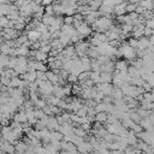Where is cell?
<instances>
[{
	"label": "cell",
	"mask_w": 154,
	"mask_h": 154,
	"mask_svg": "<svg viewBox=\"0 0 154 154\" xmlns=\"http://www.w3.org/2000/svg\"><path fill=\"white\" fill-rule=\"evenodd\" d=\"M77 150L82 154H88V153H91L94 152V148L91 146V143H89L88 141H84L83 143H81L79 146H77Z\"/></svg>",
	"instance_id": "cell-5"
},
{
	"label": "cell",
	"mask_w": 154,
	"mask_h": 154,
	"mask_svg": "<svg viewBox=\"0 0 154 154\" xmlns=\"http://www.w3.org/2000/svg\"><path fill=\"white\" fill-rule=\"evenodd\" d=\"M113 25V20L112 18L108 17H100L96 19V22L91 25L93 30H96V32H106L107 30H109V28Z\"/></svg>",
	"instance_id": "cell-1"
},
{
	"label": "cell",
	"mask_w": 154,
	"mask_h": 154,
	"mask_svg": "<svg viewBox=\"0 0 154 154\" xmlns=\"http://www.w3.org/2000/svg\"><path fill=\"white\" fill-rule=\"evenodd\" d=\"M144 11H146V8H144V7H142V6H140V5H138V6H137V8H136V13H137V14H143V13H144Z\"/></svg>",
	"instance_id": "cell-53"
},
{
	"label": "cell",
	"mask_w": 154,
	"mask_h": 154,
	"mask_svg": "<svg viewBox=\"0 0 154 154\" xmlns=\"http://www.w3.org/2000/svg\"><path fill=\"white\" fill-rule=\"evenodd\" d=\"M26 35H28L29 41H31V42H36V41H40V40H41V35H42V34L38 32L37 30L32 29V30L26 31Z\"/></svg>",
	"instance_id": "cell-10"
},
{
	"label": "cell",
	"mask_w": 154,
	"mask_h": 154,
	"mask_svg": "<svg viewBox=\"0 0 154 154\" xmlns=\"http://www.w3.org/2000/svg\"><path fill=\"white\" fill-rule=\"evenodd\" d=\"M152 35H153V29L146 26V29H144V36H146V37H150Z\"/></svg>",
	"instance_id": "cell-51"
},
{
	"label": "cell",
	"mask_w": 154,
	"mask_h": 154,
	"mask_svg": "<svg viewBox=\"0 0 154 154\" xmlns=\"http://www.w3.org/2000/svg\"><path fill=\"white\" fill-rule=\"evenodd\" d=\"M52 49H53V48H52V46H51V45H47V46H42V47L40 48V51H42L43 53H47V54H49Z\"/></svg>",
	"instance_id": "cell-48"
},
{
	"label": "cell",
	"mask_w": 154,
	"mask_h": 154,
	"mask_svg": "<svg viewBox=\"0 0 154 154\" xmlns=\"http://www.w3.org/2000/svg\"><path fill=\"white\" fill-rule=\"evenodd\" d=\"M77 154H82V153H79V152H78V153H77Z\"/></svg>",
	"instance_id": "cell-60"
},
{
	"label": "cell",
	"mask_w": 154,
	"mask_h": 154,
	"mask_svg": "<svg viewBox=\"0 0 154 154\" xmlns=\"http://www.w3.org/2000/svg\"><path fill=\"white\" fill-rule=\"evenodd\" d=\"M149 84H150V87L154 89V73H152L150 76H149V78H148V81H147Z\"/></svg>",
	"instance_id": "cell-52"
},
{
	"label": "cell",
	"mask_w": 154,
	"mask_h": 154,
	"mask_svg": "<svg viewBox=\"0 0 154 154\" xmlns=\"http://www.w3.org/2000/svg\"><path fill=\"white\" fill-rule=\"evenodd\" d=\"M111 96L113 97V100H120V99H124V93L120 88H114Z\"/></svg>",
	"instance_id": "cell-19"
},
{
	"label": "cell",
	"mask_w": 154,
	"mask_h": 154,
	"mask_svg": "<svg viewBox=\"0 0 154 154\" xmlns=\"http://www.w3.org/2000/svg\"><path fill=\"white\" fill-rule=\"evenodd\" d=\"M49 58V54H47V53H43L42 51H36V54H35V60H37V61H43V63H46L47 64V59Z\"/></svg>",
	"instance_id": "cell-15"
},
{
	"label": "cell",
	"mask_w": 154,
	"mask_h": 154,
	"mask_svg": "<svg viewBox=\"0 0 154 154\" xmlns=\"http://www.w3.org/2000/svg\"><path fill=\"white\" fill-rule=\"evenodd\" d=\"M45 14L55 16V14H54V7H53V5H49V6H46V7H45Z\"/></svg>",
	"instance_id": "cell-41"
},
{
	"label": "cell",
	"mask_w": 154,
	"mask_h": 154,
	"mask_svg": "<svg viewBox=\"0 0 154 154\" xmlns=\"http://www.w3.org/2000/svg\"><path fill=\"white\" fill-rule=\"evenodd\" d=\"M59 78H60V76H59L58 73H55L54 71H52V70L47 71V79H48L49 82H52L53 84H58Z\"/></svg>",
	"instance_id": "cell-13"
},
{
	"label": "cell",
	"mask_w": 154,
	"mask_h": 154,
	"mask_svg": "<svg viewBox=\"0 0 154 154\" xmlns=\"http://www.w3.org/2000/svg\"><path fill=\"white\" fill-rule=\"evenodd\" d=\"M100 73L101 72H90V79L95 83V85L96 84H99V83H101V77H100Z\"/></svg>",
	"instance_id": "cell-27"
},
{
	"label": "cell",
	"mask_w": 154,
	"mask_h": 154,
	"mask_svg": "<svg viewBox=\"0 0 154 154\" xmlns=\"http://www.w3.org/2000/svg\"><path fill=\"white\" fill-rule=\"evenodd\" d=\"M35 30H37L38 32H41V34H43V32H46V31H48V26L46 25V24H43L42 22H40L37 25H36V28H35Z\"/></svg>",
	"instance_id": "cell-33"
},
{
	"label": "cell",
	"mask_w": 154,
	"mask_h": 154,
	"mask_svg": "<svg viewBox=\"0 0 154 154\" xmlns=\"http://www.w3.org/2000/svg\"><path fill=\"white\" fill-rule=\"evenodd\" d=\"M144 83H146V81H144L142 77L132 78V81H131V84H132V85H136V87H143Z\"/></svg>",
	"instance_id": "cell-32"
},
{
	"label": "cell",
	"mask_w": 154,
	"mask_h": 154,
	"mask_svg": "<svg viewBox=\"0 0 154 154\" xmlns=\"http://www.w3.org/2000/svg\"><path fill=\"white\" fill-rule=\"evenodd\" d=\"M67 83H70V84H76V83H78V77H77L76 75L70 73L69 77H67Z\"/></svg>",
	"instance_id": "cell-39"
},
{
	"label": "cell",
	"mask_w": 154,
	"mask_h": 154,
	"mask_svg": "<svg viewBox=\"0 0 154 154\" xmlns=\"http://www.w3.org/2000/svg\"><path fill=\"white\" fill-rule=\"evenodd\" d=\"M25 26H26L25 23H19V22H17L13 29H16V30H18V31H23V29H24Z\"/></svg>",
	"instance_id": "cell-47"
},
{
	"label": "cell",
	"mask_w": 154,
	"mask_h": 154,
	"mask_svg": "<svg viewBox=\"0 0 154 154\" xmlns=\"http://www.w3.org/2000/svg\"><path fill=\"white\" fill-rule=\"evenodd\" d=\"M141 1H142V0H130V2H131V4H136V5H138Z\"/></svg>",
	"instance_id": "cell-56"
},
{
	"label": "cell",
	"mask_w": 154,
	"mask_h": 154,
	"mask_svg": "<svg viewBox=\"0 0 154 154\" xmlns=\"http://www.w3.org/2000/svg\"><path fill=\"white\" fill-rule=\"evenodd\" d=\"M128 43H129V46L130 47H132V48H137V45H138V38H135V37H129L128 38Z\"/></svg>",
	"instance_id": "cell-37"
},
{
	"label": "cell",
	"mask_w": 154,
	"mask_h": 154,
	"mask_svg": "<svg viewBox=\"0 0 154 154\" xmlns=\"http://www.w3.org/2000/svg\"><path fill=\"white\" fill-rule=\"evenodd\" d=\"M100 77H101V83H112V81H113V73L101 72Z\"/></svg>",
	"instance_id": "cell-16"
},
{
	"label": "cell",
	"mask_w": 154,
	"mask_h": 154,
	"mask_svg": "<svg viewBox=\"0 0 154 154\" xmlns=\"http://www.w3.org/2000/svg\"><path fill=\"white\" fill-rule=\"evenodd\" d=\"M16 146V150H17V154H24L28 149H29V146L23 141V140H19L14 143Z\"/></svg>",
	"instance_id": "cell-9"
},
{
	"label": "cell",
	"mask_w": 154,
	"mask_h": 154,
	"mask_svg": "<svg viewBox=\"0 0 154 154\" xmlns=\"http://www.w3.org/2000/svg\"><path fill=\"white\" fill-rule=\"evenodd\" d=\"M96 113H97V112H96L95 107H88V116H89V117H93V118H94V117L96 116Z\"/></svg>",
	"instance_id": "cell-49"
},
{
	"label": "cell",
	"mask_w": 154,
	"mask_h": 154,
	"mask_svg": "<svg viewBox=\"0 0 154 154\" xmlns=\"http://www.w3.org/2000/svg\"><path fill=\"white\" fill-rule=\"evenodd\" d=\"M10 59H11L10 55L1 54V58H0V60H1V69H7L8 63H10Z\"/></svg>",
	"instance_id": "cell-25"
},
{
	"label": "cell",
	"mask_w": 154,
	"mask_h": 154,
	"mask_svg": "<svg viewBox=\"0 0 154 154\" xmlns=\"http://www.w3.org/2000/svg\"><path fill=\"white\" fill-rule=\"evenodd\" d=\"M47 105H48L47 101H46L45 99H42V97H40L38 100L35 101V108H40V109H42V108L46 107Z\"/></svg>",
	"instance_id": "cell-29"
},
{
	"label": "cell",
	"mask_w": 154,
	"mask_h": 154,
	"mask_svg": "<svg viewBox=\"0 0 154 154\" xmlns=\"http://www.w3.org/2000/svg\"><path fill=\"white\" fill-rule=\"evenodd\" d=\"M58 107L61 109V111H67V107H69V103L64 100V99H61V101L59 102V105H58Z\"/></svg>",
	"instance_id": "cell-44"
},
{
	"label": "cell",
	"mask_w": 154,
	"mask_h": 154,
	"mask_svg": "<svg viewBox=\"0 0 154 154\" xmlns=\"http://www.w3.org/2000/svg\"><path fill=\"white\" fill-rule=\"evenodd\" d=\"M143 89H144V91H147V93H152V91H153V88L150 87V84H149L148 82H146V83L143 84Z\"/></svg>",
	"instance_id": "cell-50"
},
{
	"label": "cell",
	"mask_w": 154,
	"mask_h": 154,
	"mask_svg": "<svg viewBox=\"0 0 154 154\" xmlns=\"http://www.w3.org/2000/svg\"><path fill=\"white\" fill-rule=\"evenodd\" d=\"M59 154H70V153H69V152H65V150H60Z\"/></svg>",
	"instance_id": "cell-58"
},
{
	"label": "cell",
	"mask_w": 154,
	"mask_h": 154,
	"mask_svg": "<svg viewBox=\"0 0 154 154\" xmlns=\"http://www.w3.org/2000/svg\"><path fill=\"white\" fill-rule=\"evenodd\" d=\"M10 5L11 4H1L0 5V14H1V17L8 16V13H10Z\"/></svg>",
	"instance_id": "cell-23"
},
{
	"label": "cell",
	"mask_w": 154,
	"mask_h": 154,
	"mask_svg": "<svg viewBox=\"0 0 154 154\" xmlns=\"http://www.w3.org/2000/svg\"><path fill=\"white\" fill-rule=\"evenodd\" d=\"M107 118H108V113L107 112H97L96 116H95V122L107 123Z\"/></svg>",
	"instance_id": "cell-18"
},
{
	"label": "cell",
	"mask_w": 154,
	"mask_h": 154,
	"mask_svg": "<svg viewBox=\"0 0 154 154\" xmlns=\"http://www.w3.org/2000/svg\"><path fill=\"white\" fill-rule=\"evenodd\" d=\"M150 46H152V45H150V42H149V38L146 37V36H143V37L138 38V45H137V48H136V49L146 51V49H148Z\"/></svg>",
	"instance_id": "cell-8"
},
{
	"label": "cell",
	"mask_w": 154,
	"mask_h": 154,
	"mask_svg": "<svg viewBox=\"0 0 154 154\" xmlns=\"http://www.w3.org/2000/svg\"><path fill=\"white\" fill-rule=\"evenodd\" d=\"M0 49H1V54H6V55H10V57H11V54H12V52H13L14 48L10 47V46L6 45V43H1Z\"/></svg>",
	"instance_id": "cell-22"
},
{
	"label": "cell",
	"mask_w": 154,
	"mask_h": 154,
	"mask_svg": "<svg viewBox=\"0 0 154 154\" xmlns=\"http://www.w3.org/2000/svg\"><path fill=\"white\" fill-rule=\"evenodd\" d=\"M1 84L6 85L8 88H12L11 87V78H7V77H4V76H1Z\"/></svg>",
	"instance_id": "cell-43"
},
{
	"label": "cell",
	"mask_w": 154,
	"mask_h": 154,
	"mask_svg": "<svg viewBox=\"0 0 154 154\" xmlns=\"http://www.w3.org/2000/svg\"><path fill=\"white\" fill-rule=\"evenodd\" d=\"M101 72H108V73H114L116 72V61L109 60L106 64L101 65Z\"/></svg>",
	"instance_id": "cell-6"
},
{
	"label": "cell",
	"mask_w": 154,
	"mask_h": 154,
	"mask_svg": "<svg viewBox=\"0 0 154 154\" xmlns=\"http://www.w3.org/2000/svg\"><path fill=\"white\" fill-rule=\"evenodd\" d=\"M152 99H153V102H154V91H152Z\"/></svg>",
	"instance_id": "cell-59"
},
{
	"label": "cell",
	"mask_w": 154,
	"mask_h": 154,
	"mask_svg": "<svg viewBox=\"0 0 154 154\" xmlns=\"http://www.w3.org/2000/svg\"><path fill=\"white\" fill-rule=\"evenodd\" d=\"M22 84V78L20 77H13L11 78V87L12 88H19Z\"/></svg>",
	"instance_id": "cell-31"
},
{
	"label": "cell",
	"mask_w": 154,
	"mask_h": 154,
	"mask_svg": "<svg viewBox=\"0 0 154 154\" xmlns=\"http://www.w3.org/2000/svg\"><path fill=\"white\" fill-rule=\"evenodd\" d=\"M77 116H79V117H87L88 116V106H85V105H83V107L82 108H79L78 111H77V113H76Z\"/></svg>",
	"instance_id": "cell-36"
},
{
	"label": "cell",
	"mask_w": 154,
	"mask_h": 154,
	"mask_svg": "<svg viewBox=\"0 0 154 154\" xmlns=\"http://www.w3.org/2000/svg\"><path fill=\"white\" fill-rule=\"evenodd\" d=\"M40 41H47V42H51L52 41V34L49 31H46L41 35V40Z\"/></svg>",
	"instance_id": "cell-38"
},
{
	"label": "cell",
	"mask_w": 154,
	"mask_h": 154,
	"mask_svg": "<svg viewBox=\"0 0 154 154\" xmlns=\"http://www.w3.org/2000/svg\"><path fill=\"white\" fill-rule=\"evenodd\" d=\"M140 124H141V126L143 128V130H146V131H152V130H154V124L150 122L149 118L142 119Z\"/></svg>",
	"instance_id": "cell-12"
},
{
	"label": "cell",
	"mask_w": 154,
	"mask_h": 154,
	"mask_svg": "<svg viewBox=\"0 0 154 154\" xmlns=\"http://www.w3.org/2000/svg\"><path fill=\"white\" fill-rule=\"evenodd\" d=\"M149 38V42H150V45L152 46H154V35H152L150 37H148Z\"/></svg>",
	"instance_id": "cell-55"
},
{
	"label": "cell",
	"mask_w": 154,
	"mask_h": 154,
	"mask_svg": "<svg viewBox=\"0 0 154 154\" xmlns=\"http://www.w3.org/2000/svg\"><path fill=\"white\" fill-rule=\"evenodd\" d=\"M12 120L17 122V123H20V124H24V123H28V116H26V112L25 111H18L13 114L12 117Z\"/></svg>",
	"instance_id": "cell-4"
},
{
	"label": "cell",
	"mask_w": 154,
	"mask_h": 154,
	"mask_svg": "<svg viewBox=\"0 0 154 154\" xmlns=\"http://www.w3.org/2000/svg\"><path fill=\"white\" fill-rule=\"evenodd\" d=\"M108 108H109V103H106V102H99L95 107L96 112H107L108 113Z\"/></svg>",
	"instance_id": "cell-20"
},
{
	"label": "cell",
	"mask_w": 154,
	"mask_h": 154,
	"mask_svg": "<svg viewBox=\"0 0 154 154\" xmlns=\"http://www.w3.org/2000/svg\"><path fill=\"white\" fill-rule=\"evenodd\" d=\"M46 116V113L43 112V109H40V108H35V117L40 120V119H42L43 117Z\"/></svg>",
	"instance_id": "cell-42"
},
{
	"label": "cell",
	"mask_w": 154,
	"mask_h": 154,
	"mask_svg": "<svg viewBox=\"0 0 154 154\" xmlns=\"http://www.w3.org/2000/svg\"><path fill=\"white\" fill-rule=\"evenodd\" d=\"M16 41H17V43H18L19 46H23L26 41H29V38H28V35H26V34H24V31H23V34H22V35H19V36L16 38Z\"/></svg>",
	"instance_id": "cell-28"
},
{
	"label": "cell",
	"mask_w": 154,
	"mask_h": 154,
	"mask_svg": "<svg viewBox=\"0 0 154 154\" xmlns=\"http://www.w3.org/2000/svg\"><path fill=\"white\" fill-rule=\"evenodd\" d=\"M77 32H78V35H79L81 41H83L84 37H88V36H91V35H93V28H91L89 24H87L85 22H83V23L77 28Z\"/></svg>",
	"instance_id": "cell-3"
},
{
	"label": "cell",
	"mask_w": 154,
	"mask_h": 154,
	"mask_svg": "<svg viewBox=\"0 0 154 154\" xmlns=\"http://www.w3.org/2000/svg\"><path fill=\"white\" fill-rule=\"evenodd\" d=\"M101 6H102V0H91L89 2V7L91 11H99Z\"/></svg>",
	"instance_id": "cell-21"
},
{
	"label": "cell",
	"mask_w": 154,
	"mask_h": 154,
	"mask_svg": "<svg viewBox=\"0 0 154 154\" xmlns=\"http://www.w3.org/2000/svg\"><path fill=\"white\" fill-rule=\"evenodd\" d=\"M52 140L63 141L64 140V134H61L60 131H51V141Z\"/></svg>",
	"instance_id": "cell-24"
},
{
	"label": "cell",
	"mask_w": 154,
	"mask_h": 154,
	"mask_svg": "<svg viewBox=\"0 0 154 154\" xmlns=\"http://www.w3.org/2000/svg\"><path fill=\"white\" fill-rule=\"evenodd\" d=\"M55 18H57V16H48V14H45L41 22H42L43 24H46L47 26H51V25H53V23L55 22Z\"/></svg>",
	"instance_id": "cell-17"
},
{
	"label": "cell",
	"mask_w": 154,
	"mask_h": 154,
	"mask_svg": "<svg viewBox=\"0 0 154 154\" xmlns=\"http://www.w3.org/2000/svg\"><path fill=\"white\" fill-rule=\"evenodd\" d=\"M37 79H40V81H48L47 79V72L37 71Z\"/></svg>",
	"instance_id": "cell-45"
},
{
	"label": "cell",
	"mask_w": 154,
	"mask_h": 154,
	"mask_svg": "<svg viewBox=\"0 0 154 154\" xmlns=\"http://www.w3.org/2000/svg\"><path fill=\"white\" fill-rule=\"evenodd\" d=\"M118 49H119V52L122 53V57L125 58L126 60L130 61V60H135V59H137L136 49L132 48V47H130L129 43H128V41L122 42V45H120V47H119Z\"/></svg>",
	"instance_id": "cell-2"
},
{
	"label": "cell",
	"mask_w": 154,
	"mask_h": 154,
	"mask_svg": "<svg viewBox=\"0 0 154 154\" xmlns=\"http://www.w3.org/2000/svg\"><path fill=\"white\" fill-rule=\"evenodd\" d=\"M126 5H128V2H122V4H118V5H116L114 7H113V10H114V16L116 17H119V16H125V13H126Z\"/></svg>",
	"instance_id": "cell-7"
},
{
	"label": "cell",
	"mask_w": 154,
	"mask_h": 154,
	"mask_svg": "<svg viewBox=\"0 0 154 154\" xmlns=\"http://www.w3.org/2000/svg\"><path fill=\"white\" fill-rule=\"evenodd\" d=\"M61 36V30H57L55 32L52 34V38H60Z\"/></svg>",
	"instance_id": "cell-54"
},
{
	"label": "cell",
	"mask_w": 154,
	"mask_h": 154,
	"mask_svg": "<svg viewBox=\"0 0 154 154\" xmlns=\"http://www.w3.org/2000/svg\"><path fill=\"white\" fill-rule=\"evenodd\" d=\"M129 63L126 59H119L116 61V70L117 71H128V67H129Z\"/></svg>",
	"instance_id": "cell-11"
},
{
	"label": "cell",
	"mask_w": 154,
	"mask_h": 154,
	"mask_svg": "<svg viewBox=\"0 0 154 154\" xmlns=\"http://www.w3.org/2000/svg\"><path fill=\"white\" fill-rule=\"evenodd\" d=\"M75 135H77V136H79V137L85 138V137H87V131H85V130H83V129L78 125V126H75Z\"/></svg>",
	"instance_id": "cell-30"
},
{
	"label": "cell",
	"mask_w": 154,
	"mask_h": 154,
	"mask_svg": "<svg viewBox=\"0 0 154 154\" xmlns=\"http://www.w3.org/2000/svg\"><path fill=\"white\" fill-rule=\"evenodd\" d=\"M91 71L101 72V64L97 61V59H91Z\"/></svg>",
	"instance_id": "cell-26"
},
{
	"label": "cell",
	"mask_w": 154,
	"mask_h": 154,
	"mask_svg": "<svg viewBox=\"0 0 154 154\" xmlns=\"http://www.w3.org/2000/svg\"><path fill=\"white\" fill-rule=\"evenodd\" d=\"M137 6L138 5H136V4H131V2H128V5H126V13L129 14V13H132V12H136V8H137Z\"/></svg>",
	"instance_id": "cell-34"
},
{
	"label": "cell",
	"mask_w": 154,
	"mask_h": 154,
	"mask_svg": "<svg viewBox=\"0 0 154 154\" xmlns=\"http://www.w3.org/2000/svg\"><path fill=\"white\" fill-rule=\"evenodd\" d=\"M130 130H134L135 134H138V132H142L143 131V128L141 126V124H137V123H134L132 126L130 128Z\"/></svg>",
	"instance_id": "cell-40"
},
{
	"label": "cell",
	"mask_w": 154,
	"mask_h": 154,
	"mask_svg": "<svg viewBox=\"0 0 154 154\" xmlns=\"http://www.w3.org/2000/svg\"><path fill=\"white\" fill-rule=\"evenodd\" d=\"M53 95L60 97V99H64L65 97V94H64V88L63 85H59V84H54L53 85Z\"/></svg>",
	"instance_id": "cell-14"
},
{
	"label": "cell",
	"mask_w": 154,
	"mask_h": 154,
	"mask_svg": "<svg viewBox=\"0 0 154 154\" xmlns=\"http://www.w3.org/2000/svg\"><path fill=\"white\" fill-rule=\"evenodd\" d=\"M8 25H10V19H8L6 16L1 17V18H0V26H1L2 29H5V28H8Z\"/></svg>",
	"instance_id": "cell-35"
},
{
	"label": "cell",
	"mask_w": 154,
	"mask_h": 154,
	"mask_svg": "<svg viewBox=\"0 0 154 154\" xmlns=\"http://www.w3.org/2000/svg\"><path fill=\"white\" fill-rule=\"evenodd\" d=\"M73 20H75V17L73 16H66V17H64V24H72L73 25Z\"/></svg>",
	"instance_id": "cell-46"
},
{
	"label": "cell",
	"mask_w": 154,
	"mask_h": 154,
	"mask_svg": "<svg viewBox=\"0 0 154 154\" xmlns=\"http://www.w3.org/2000/svg\"><path fill=\"white\" fill-rule=\"evenodd\" d=\"M149 119H150V122L154 124V112H152V114L149 116Z\"/></svg>",
	"instance_id": "cell-57"
}]
</instances>
